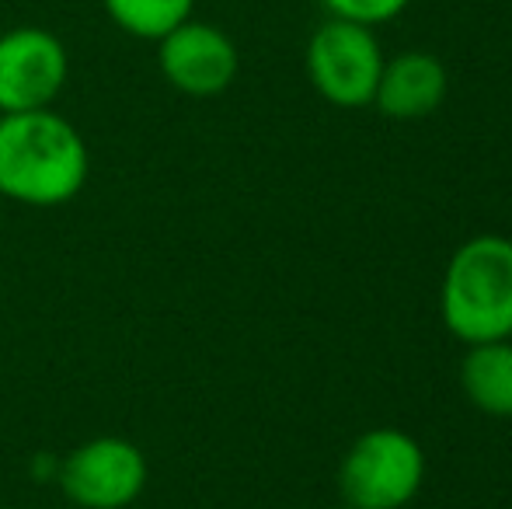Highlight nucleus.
I'll use <instances>...</instances> for the list:
<instances>
[{"mask_svg":"<svg viewBox=\"0 0 512 509\" xmlns=\"http://www.w3.org/2000/svg\"><path fill=\"white\" fill-rule=\"evenodd\" d=\"M425 482V454L398 426L366 429L338 464V492L349 509H405Z\"/></svg>","mask_w":512,"mask_h":509,"instance_id":"7ed1b4c3","label":"nucleus"},{"mask_svg":"<svg viewBox=\"0 0 512 509\" xmlns=\"http://www.w3.org/2000/svg\"><path fill=\"white\" fill-rule=\"evenodd\" d=\"M56 482L81 509H126L147 489V457L126 436H95L63 457Z\"/></svg>","mask_w":512,"mask_h":509,"instance_id":"39448f33","label":"nucleus"},{"mask_svg":"<svg viewBox=\"0 0 512 509\" xmlns=\"http://www.w3.org/2000/svg\"><path fill=\"white\" fill-rule=\"evenodd\" d=\"M338 509H349V506H338Z\"/></svg>","mask_w":512,"mask_h":509,"instance_id":"f8f14e48","label":"nucleus"},{"mask_svg":"<svg viewBox=\"0 0 512 509\" xmlns=\"http://www.w3.org/2000/svg\"><path fill=\"white\" fill-rule=\"evenodd\" d=\"M91 154L70 119L53 109L0 116V196L21 206H67L88 185Z\"/></svg>","mask_w":512,"mask_h":509,"instance_id":"f257e3e1","label":"nucleus"},{"mask_svg":"<svg viewBox=\"0 0 512 509\" xmlns=\"http://www.w3.org/2000/svg\"><path fill=\"white\" fill-rule=\"evenodd\" d=\"M439 314L464 346L512 339V238L474 234L450 255Z\"/></svg>","mask_w":512,"mask_h":509,"instance_id":"f03ea898","label":"nucleus"},{"mask_svg":"<svg viewBox=\"0 0 512 509\" xmlns=\"http://www.w3.org/2000/svg\"><path fill=\"white\" fill-rule=\"evenodd\" d=\"M384 49L373 28L356 21L328 18L307 42V77L324 102L338 109L373 105Z\"/></svg>","mask_w":512,"mask_h":509,"instance_id":"20e7f679","label":"nucleus"},{"mask_svg":"<svg viewBox=\"0 0 512 509\" xmlns=\"http://www.w3.org/2000/svg\"><path fill=\"white\" fill-rule=\"evenodd\" d=\"M70 56L53 32L21 25L0 35V116L49 109L67 88Z\"/></svg>","mask_w":512,"mask_h":509,"instance_id":"423d86ee","label":"nucleus"},{"mask_svg":"<svg viewBox=\"0 0 512 509\" xmlns=\"http://www.w3.org/2000/svg\"><path fill=\"white\" fill-rule=\"evenodd\" d=\"M446 91H450V77H446L443 63L432 53L408 49V53H398L394 60H384L373 105L387 119L411 123V119L432 116L446 102Z\"/></svg>","mask_w":512,"mask_h":509,"instance_id":"6e6552de","label":"nucleus"},{"mask_svg":"<svg viewBox=\"0 0 512 509\" xmlns=\"http://www.w3.org/2000/svg\"><path fill=\"white\" fill-rule=\"evenodd\" d=\"M408 4L411 0H321V7L331 18L356 21V25H366V28L394 21Z\"/></svg>","mask_w":512,"mask_h":509,"instance_id":"9b49d317","label":"nucleus"},{"mask_svg":"<svg viewBox=\"0 0 512 509\" xmlns=\"http://www.w3.org/2000/svg\"><path fill=\"white\" fill-rule=\"evenodd\" d=\"M102 7L119 32L157 42L192 18L196 0H102Z\"/></svg>","mask_w":512,"mask_h":509,"instance_id":"9d476101","label":"nucleus"},{"mask_svg":"<svg viewBox=\"0 0 512 509\" xmlns=\"http://www.w3.org/2000/svg\"><path fill=\"white\" fill-rule=\"evenodd\" d=\"M460 387L478 412L512 419V339L467 346L460 363Z\"/></svg>","mask_w":512,"mask_h":509,"instance_id":"1a4fd4ad","label":"nucleus"},{"mask_svg":"<svg viewBox=\"0 0 512 509\" xmlns=\"http://www.w3.org/2000/svg\"><path fill=\"white\" fill-rule=\"evenodd\" d=\"M157 67L164 81L182 95L216 98L234 84L241 56L223 28L189 18L157 39Z\"/></svg>","mask_w":512,"mask_h":509,"instance_id":"0eeeda50","label":"nucleus"}]
</instances>
